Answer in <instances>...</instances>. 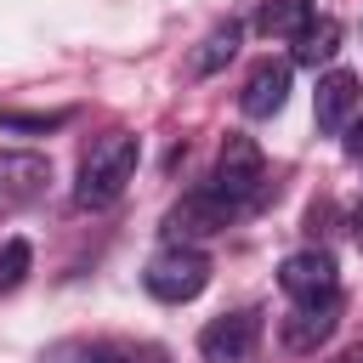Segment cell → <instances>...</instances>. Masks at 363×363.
I'll return each instance as SVG.
<instances>
[{
	"instance_id": "11",
	"label": "cell",
	"mask_w": 363,
	"mask_h": 363,
	"mask_svg": "<svg viewBox=\"0 0 363 363\" xmlns=\"http://www.w3.org/2000/svg\"><path fill=\"white\" fill-rule=\"evenodd\" d=\"M238 40H244V23H238V17L216 23V28L199 40V51L187 57V74H193V79H210V74H221V68L238 57Z\"/></svg>"
},
{
	"instance_id": "4",
	"label": "cell",
	"mask_w": 363,
	"mask_h": 363,
	"mask_svg": "<svg viewBox=\"0 0 363 363\" xmlns=\"http://www.w3.org/2000/svg\"><path fill=\"white\" fill-rule=\"evenodd\" d=\"M278 289H284L295 306H323V301H340V272H335V255H329V250H295V255H284V267H278Z\"/></svg>"
},
{
	"instance_id": "17",
	"label": "cell",
	"mask_w": 363,
	"mask_h": 363,
	"mask_svg": "<svg viewBox=\"0 0 363 363\" xmlns=\"http://www.w3.org/2000/svg\"><path fill=\"white\" fill-rule=\"evenodd\" d=\"M119 363H170V352H164V346H130Z\"/></svg>"
},
{
	"instance_id": "8",
	"label": "cell",
	"mask_w": 363,
	"mask_h": 363,
	"mask_svg": "<svg viewBox=\"0 0 363 363\" xmlns=\"http://www.w3.org/2000/svg\"><path fill=\"white\" fill-rule=\"evenodd\" d=\"M289 68L295 62H255L250 68V79H244V91H238V108L250 113V119H272L284 102H289Z\"/></svg>"
},
{
	"instance_id": "20",
	"label": "cell",
	"mask_w": 363,
	"mask_h": 363,
	"mask_svg": "<svg viewBox=\"0 0 363 363\" xmlns=\"http://www.w3.org/2000/svg\"><path fill=\"white\" fill-rule=\"evenodd\" d=\"M346 363H363V357H346Z\"/></svg>"
},
{
	"instance_id": "15",
	"label": "cell",
	"mask_w": 363,
	"mask_h": 363,
	"mask_svg": "<svg viewBox=\"0 0 363 363\" xmlns=\"http://www.w3.org/2000/svg\"><path fill=\"white\" fill-rule=\"evenodd\" d=\"M28 267H34L28 238H6V244H0V295H11V289L28 278Z\"/></svg>"
},
{
	"instance_id": "18",
	"label": "cell",
	"mask_w": 363,
	"mask_h": 363,
	"mask_svg": "<svg viewBox=\"0 0 363 363\" xmlns=\"http://www.w3.org/2000/svg\"><path fill=\"white\" fill-rule=\"evenodd\" d=\"M346 153L363 159V113H357V125H352V136H346Z\"/></svg>"
},
{
	"instance_id": "1",
	"label": "cell",
	"mask_w": 363,
	"mask_h": 363,
	"mask_svg": "<svg viewBox=\"0 0 363 363\" xmlns=\"http://www.w3.org/2000/svg\"><path fill=\"white\" fill-rule=\"evenodd\" d=\"M136 159H142V142H136L130 130H108V136H96V142H91V153L79 159L74 204H79V210H102V204H113V199L130 187Z\"/></svg>"
},
{
	"instance_id": "9",
	"label": "cell",
	"mask_w": 363,
	"mask_h": 363,
	"mask_svg": "<svg viewBox=\"0 0 363 363\" xmlns=\"http://www.w3.org/2000/svg\"><path fill=\"white\" fill-rule=\"evenodd\" d=\"M352 108H357V74H352V68H329V74L318 79V91H312V119H318V130H323V136L346 130Z\"/></svg>"
},
{
	"instance_id": "13",
	"label": "cell",
	"mask_w": 363,
	"mask_h": 363,
	"mask_svg": "<svg viewBox=\"0 0 363 363\" xmlns=\"http://www.w3.org/2000/svg\"><path fill=\"white\" fill-rule=\"evenodd\" d=\"M340 51V23L335 17H312V28L295 40V62L301 68H318V62H329Z\"/></svg>"
},
{
	"instance_id": "2",
	"label": "cell",
	"mask_w": 363,
	"mask_h": 363,
	"mask_svg": "<svg viewBox=\"0 0 363 363\" xmlns=\"http://www.w3.org/2000/svg\"><path fill=\"white\" fill-rule=\"evenodd\" d=\"M210 193L227 199L238 216L261 204V193H267V159H261L255 136H244V130H227V136H221L216 170H210Z\"/></svg>"
},
{
	"instance_id": "6",
	"label": "cell",
	"mask_w": 363,
	"mask_h": 363,
	"mask_svg": "<svg viewBox=\"0 0 363 363\" xmlns=\"http://www.w3.org/2000/svg\"><path fill=\"white\" fill-rule=\"evenodd\" d=\"M233 204L227 199H216L210 187H199V193H187L182 204H170V216H164V238L170 244H193V238H210V233H221V227H233Z\"/></svg>"
},
{
	"instance_id": "10",
	"label": "cell",
	"mask_w": 363,
	"mask_h": 363,
	"mask_svg": "<svg viewBox=\"0 0 363 363\" xmlns=\"http://www.w3.org/2000/svg\"><path fill=\"white\" fill-rule=\"evenodd\" d=\"M45 182H51V159L45 153H0V199L6 204L40 199Z\"/></svg>"
},
{
	"instance_id": "12",
	"label": "cell",
	"mask_w": 363,
	"mask_h": 363,
	"mask_svg": "<svg viewBox=\"0 0 363 363\" xmlns=\"http://www.w3.org/2000/svg\"><path fill=\"white\" fill-rule=\"evenodd\" d=\"M312 17H318L312 0H267V6L255 11V28H261L267 40H289V45H295V40L312 28Z\"/></svg>"
},
{
	"instance_id": "5",
	"label": "cell",
	"mask_w": 363,
	"mask_h": 363,
	"mask_svg": "<svg viewBox=\"0 0 363 363\" xmlns=\"http://www.w3.org/2000/svg\"><path fill=\"white\" fill-rule=\"evenodd\" d=\"M255 340H261V312L238 306V312H221L199 329V357L204 363H250Z\"/></svg>"
},
{
	"instance_id": "7",
	"label": "cell",
	"mask_w": 363,
	"mask_h": 363,
	"mask_svg": "<svg viewBox=\"0 0 363 363\" xmlns=\"http://www.w3.org/2000/svg\"><path fill=\"white\" fill-rule=\"evenodd\" d=\"M335 329H340V301H323V306H295L278 335H284V346H289L295 357H312L318 346L335 340Z\"/></svg>"
},
{
	"instance_id": "14",
	"label": "cell",
	"mask_w": 363,
	"mask_h": 363,
	"mask_svg": "<svg viewBox=\"0 0 363 363\" xmlns=\"http://www.w3.org/2000/svg\"><path fill=\"white\" fill-rule=\"evenodd\" d=\"M74 113L68 108H51V113H23V108H0V130H28V136H45V130H62Z\"/></svg>"
},
{
	"instance_id": "3",
	"label": "cell",
	"mask_w": 363,
	"mask_h": 363,
	"mask_svg": "<svg viewBox=\"0 0 363 363\" xmlns=\"http://www.w3.org/2000/svg\"><path fill=\"white\" fill-rule=\"evenodd\" d=\"M210 284V255L199 244H164L147 267H142V289L164 306H182V301H199Z\"/></svg>"
},
{
	"instance_id": "16",
	"label": "cell",
	"mask_w": 363,
	"mask_h": 363,
	"mask_svg": "<svg viewBox=\"0 0 363 363\" xmlns=\"http://www.w3.org/2000/svg\"><path fill=\"white\" fill-rule=\"evenodd\" d=\"M40 363H108V352L91 346V340H57V346L40 352Z\"/></svg>"
},
{
	"instance_id": "19",
	"label": "cell",
	"mask_w": 363,
	"mask_h": 363,
	"mask_svg": "<svg viewBox=\"0 0 363 363\" xmlns=\"http://www.w3.org/2000/svg\"><path fill=\"white\" fill-rule=\"evenodd\" d=\"M352 238H357V250H363V210L352 216Z\"/></svg>"
}]
</instances>
